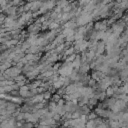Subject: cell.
<instances>
[{
    "instance_id": "1",
    "label": "cell",
    "mask_w": 128,
    "mask_h": 128,
    "mask_svg": "<svg viewBox=\"0 0 128 128\" xmlns=\"http://www.w3.org/2000/svg\"><path fill=\"white\" fill-rule=\"evenodd\" d=\"M25 118V114L24 113H21V114H19L18 116H17V120L18 121H21L22 119H24Z\"/></svg>"
}]
</instances>
